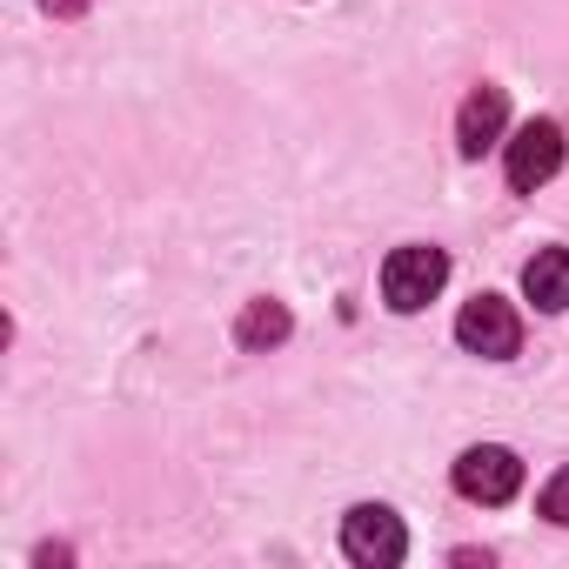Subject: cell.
I'll return each instance as SVG.
<instances>
[{
	"mask_svg": "<svg viewBox=\"0 0 569 569\" xmlns=\"http://www.w3.org/2000/svg\"><path fill=\"white\" fill-rule=\"evenodd\" d=\"M442 281H449V254L429 248V241H409V248H396L382 261V302L396 316H416V309H429L442 296Z\"/></svg>",
	"mask_w": 569,
	"mask_h": 569,
	"instance_id": "cell-1",
	"label": "cell"
},
{
	"mask_svg": "<svg viewBox=\"0 0 569 569\" xmlns=\"http://www.w3.org/2000/svg\"><path fill=\"white\" fill-rule=\"evenodd\" d=\"M342 556L362 562V569H396V562L409 556V529H402V516L382 509V502L349 509V516H342Z\"/></svg>",
	"mask_w": 569,
	"mask_h": 569,
	"instance_id": "cell-2",
	"label": "cell"
},
{
	"mask_svg": "<svg viewBox=\"0 0 569 569\" xmlns=\"http://www.w3.org/2000/svg\"><path fill=\"white\" fill-rule=\"evenodd\" d=\"M456 342H462L469 356H482V362H509V356L522 349V322H516V309H509L502 296H476V302H462V316H456Z\"/></svg>",
	"mask_w": 569,
	"mask_h": 569,
	"instance_id": "cell-3",
	"label": "cell"
},
{
	"mask_svg": "<svg viewBox=\"0 0 569 569\" xmlns=\"http://www.w3.org/2000/svg\"><path fill=\"white\" fill-rule=\"evenodd\" d=\"M456 489H462L469 502H482V509H502V502L522 489V462H516V449H502V442H476V449H462V456H456Z\"/></svg>",
	"mask_w": 569,
	"mask_h": 569,
	"instance_id": "cell-4",
	"label": "cell"
},
{
	"mask_svg": "<svg viewBox=\"0 0 569 569\" xmlns=\"http://www.w3.org/2000/svg\"><path fill=\"white\" fill-rule=\"evenodd\" d=\"M502 168H509V188H516V194H536V188L562 168V128H556V121H522V128L509 134Z\"/></svg>",
	"mask_w": 569,
	"mask_h": 569,
	"instance_id": "cell-5",
	"label": "cell"
},
{
	"mask_svg": "<svg viewBox=\"0 0 569 569\" xmlns=\"http://www.w3.org/2000/svg\"><path fill=\"white\" fill-rule=\"evenodd\" d=\"M502 121H509V94L502 88H469V101H462V114H456V148L469 154V161H482L496 141H502Z\"/></svg>",
	"mask_w": 569,
	"mask_h": 569,
	"instance_id": "cell-6",
	"label": "cell"
},
{
	"mask_svg": "<svg viewBox=\"0 0 569 569\" xmlns=\"http://www.w3.org/2000/svg\"><path fill=\"white\" fill-rule=\"evenodd\" d=\"M522 296H529L542 316H562V309H569V248H542V254L522 268Z\"/></svg>",
	"mask_w": 569,
	"mask_h": 569,
	"instance_id": "cell-7",
	"label": "cell"
},
{
	"mask_svg": "<svg viewBox=\"0 0 569 569\" xmlns=\"http://www.w3.org/2000/svg\"><path fill=\"white\" fill-rule=\"evenodd\" d=\"M234 342L241 349H274V342H289V309H281V302H248L241 309V322H234Z\"/></svg>",
	"mask_w": 569,
	"mask_h": 569,
	"instance_id": "cell-8",
	"label": "cell"
},
{
	"mask_svg": "<svg viewBox=\"0 0 569 569\" xmlns=\"http://www.w3.org/2000/svg\"><path fill=\"white\" fill-rule=\"evenodd\" d=\"M542 516L569 529V469H556V476H549V489H542Z\"/></svg>",
	"mask_w": 569,
	"mask_h": 569,
	"instance_id": "cell-9",
	"label": "cell"
},
{
	"mask_svg": "<svg viewBox=\"0 0 569 569\" xmlns=\"http://www.w3.org/2000/svg\"><path fill=\"white\" fill-rule=\"evenodd\" d=\"M41 8H48V14H81L88 0H41Z\"/></svg>",
	"mask_w": 569,
	"mask_h": 569,
	"instance_id": "cell-10",
	"label": "cell"
}]
</instances>
